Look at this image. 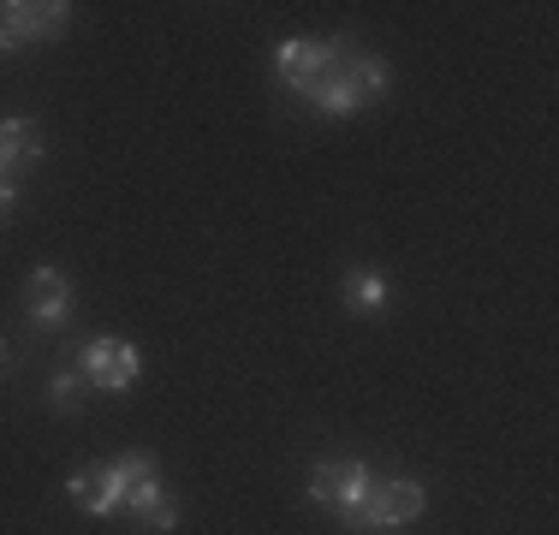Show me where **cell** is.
I'll return each instance as SVG.
<instances>
[{"mask_svg": "<svg viewBox=\"0 0 559 535\" xmlns=\"http://www.w3.org/2000/svg\"><path fill=\"white\" fill-rule=\"evenodd\" d=\"M369 494H376V476H369L364 459H322L310 471V500L322 506V512H334L345 530L357 524V512L369 506Z\"/></svg>", "mask_w": 559, "mask_h": 535, "instance_id": "cell-3", "label": "cell"}, {"mask_svg": "<svg viewBox=\"0 0 559 535\" xmlns=\"http://www.w3.org/2000/svg\"><path fill=\"white\" fill-rule=\"evenodd\" d=\"M84 393H90V387L78 381V369H72V364L48 374V411H55V417H78V405H84Z\"/></svg>", "mask_w": 559, "mask_h": 535, "instance_id": "cell-10", "label": "cell"}, {"mask_svg": "<svg viewBox=\"0 0 559 535\" xmlns=\"http://www.w3.org/2000/svg\"><path fill=\"white\" fill-rule=\"evenodd\" d=\"M48 155V138H43V126L36 119H0V173H19V167H31V160H43Z\"/></svg>", "mask_w": 559, "mask_h": 535, "instance_id": "cell-8", "label": "cell"}, {"mask_svg": "<svg viewBox=\"0 0 559 535\" xmlns=\"http://www.w3.org/2000/svg\"><path fill=\"white\" fill-rule=\"evenodd\" d=\"M72 24V7L66 0H7L0 7V54H19L24 43H48Z\"/></svg>", "mask_w": 559, "mask_h": 535, "instance_id": "cell-6", "label": "cell"}, {"mask_svg": "<svg viewBox=\"0 0 559 535\" xmlns=\"http://www.w3.org/2000/svg\"><path fill=\"white\" fill-rule=\"evenodd\" d=\"M24 310H31V328H66V316H72V280L60 274V268H31V280H24Z\"/></svg>", "mask_w": 559, "mask_h": 535, "instance_id": "cell-7", "label": "cell"}, {"mask_svg": "<svg viewBox=\"0 0 559 535\" xmlns=\"http://www.w3.org/2000/svg\"><path fill=\"white\" fill-rule=\"evenodd\" d=\"M423 506H429V494H423L417 476H393V482H376V494H369V506L357 512L352 535H388V530H405L423 518Z\"/></svg>", "mask_w": 559, "mask_h": 535, "instance_id": "cell-4", "label": "cell"}, {"mask_svg": "<svg viewBox=\"0 0 559 535\" xmlns=\"http://www.w3.org/2000/svg\"><path fill=\"white\" fill-rule=\"evenodd\" d=\"M12 203H19V185H12L7 173H0V221H7V214H12Z\"/></svg>", "mask_w": 559, "mask_h": 535, "instance_id": "cell-12", "label": "cell"}, {"mask_svg": "<svg viewBox=\"0 0 559 535\" xmlns=\"http://www.w3.org/2000/svg\"><path fill=\"white\" fill-rule=\"evenodd\" d=\"M150 476H155V459H150V452H126V459H108V464H84V471H72L66 494H72L78 512L114 518V512H126V500H131V494H138Z\"/></svg>", "mask_w": 559, "mask_h": 535, "instance_id": "cell-1", "label": "cell"}, {"mask_svg": "<svg viewBox=\"0 0 559 535\" xmlns=\"http://www.w3.org/2000/svg\"><path fill=\"white\" fill-rule=\"evenodd\" d=\"M352 48H357L352 36H334V43H304V36H298V43H280L274 48V72H280V84H286L292 96L310 102L316 90H322L328 78L345 66V54H352Z\"/></svg>", "mask_w": 559, "mask_h": 535, "instance_id": "cell-2", "label": "cell"}, {"mask_svg": "<svg viewBox=\"0 0 559 535\" xmlns=\"http://www.w3.org/2000/svg\"><path fill=\"white\" fill-rule=\"evenodd\" d=\"M340 292H345V304H352L357 316H381V310H388V274H376V268H352Z\"/></svg>", "mask_w": 559, "mask_h": 535, "instance_id": "cell-9", "label": "cell"}, {"mask_svg": "<svg viewBox=\"0 0 559 535\" xmlns=\"http://www.w3.org/2000/svg\"><path fill=\"white\" fill-rule=\"evenodd\" d=\"M173 524H179V506H173L167 494H162V500H155L150 512H143V530H150V535H167Z\"/></svg>", "mask_w": 559, "mask_h": 535, "instance_id": "cell-11", "label": "cell"}, {"mask_svg": "<svg viewBox=\"0 0 559 535\" xmlns=\"http://www.w3.org/2000/svg\"><path fill=\"white\" fill-rule=\"evenodd\" d=\"M12 369V352H7V340H0V374H7Z\"/></svg>", "mask_w": 559, "mask_h": 535, "instance_id": "cell-13", "label": "cell"}, {"mask_svg": "<svg viewBox=\"0 0 559 535\" xmlns=\"http://www.w3.org/2000/svg\"><path fill=\"white\" fill-rule=\"evenodd\" d=\"M72 369L90 393H126V387L138 381L143 357H138V345H126V340H84L72 357Z\"/></svg>", "mask_w": 559, "mask_h": 535, "instance_id": "cell-5", "label": "cell"}]
</instances>
